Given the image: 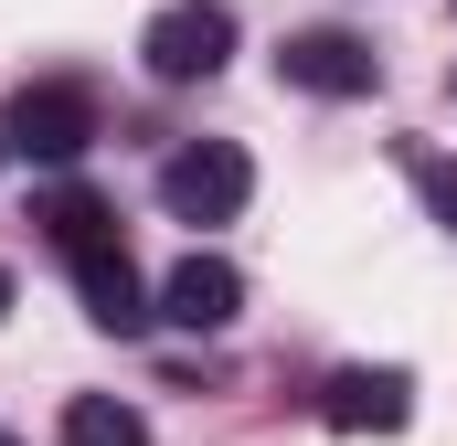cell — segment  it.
I'll use <instances>...</instances> for the list:
<instances>
[{
    "mask_svg": "<svg viewBox=\"0 0 457 446\" xmlns=\"http://www.w3.org/2000/svg\"><path fill=\"white\" fill-rule=\"evenodd\" d=\"M32 223H43V234H54V255L75 266V298H86V319H96V330L138 340L149 319H160V309H149V287H138V266H128V244H117V213L96 202V192H75V181H64V192H43V202H32Z\"/></svg>",
    "mask_w": 457,
    "mask_h": 446,
    "instance_id": "1",
    "label": "cell"
},
{
    "mask_svg": "<svg viewBox=\"0 0 457 446\" xmlns=\"http://www.w3.org/2000/svg\"><path fill=\"white\" fill-rule=\"evenodd\" d=\"M0 149H11V160H43V170L86 160V149H96V96H86L75 75H43V86H21V96L0 107Z\"/></svg>",
    "mask_w": 457,
    "mask_h": 446,
    "instance_id": "2",
    "label": "cell"
},
{
    "mask_svg": "<svg viewBox=\"0 0 457 446\" xmlns=\"http://www.w3.org/2000/svg\"><path fill=\"white\" fill-rule=\"evenodd\" d=\"M245 192H255V160H245L234 138H192V149L160 160V213L170 223H234Z\"/></svg>",
    "mask_w": 457,
    "mask_h": 446,
    "instance_id": "3",
    "label": "cell"
},
{
    "mask_svg": "<svg viewBox=\"0 0 457 446\" xmlns=\"http://www.w3.org/2000/svg\"><path fill=\"white\" fill-rule=\"evenodd\" d=\"M234 54V11L224 0H170L149 32H138V64L160 75V86H213Z\"/></svg>",
    "mask_w": 457,
    "mask_h": 446,
    "instance_id": "4",
    "label": "cell"
},
{
    "mask_svg": "<svg viewBox=\"0 0 457 446\" xmlns=\"http://www.w3.org/2000/svg\"><path fill=\"white\" fill-rule=\"evenodd\" d=\"M404 415H415V383L394 361H341L330 393H320V425L330 436H404Z\"/></svg>",
    "mask_w": 457,
    "mask_h": 446,
    "instance_id": "5",
    "label": "cell"
},
{
    "mask_svg": "<svg viewBox=\"0 0 457 446\" xmlns=\"http://www.w3.org/2000/svg\"><path fill=\"white\" fill-rule=\"evenodd\" d=\"M277 75H287L298 96H372V86H383L372 43H361V32H330V21H320V32H287V43H277Z\"/></svg>",
    "mask_w": 457,
    "mask_h": 446,
    "instance_id": "6",
    "label": "cell"
},
{
    "mask_svg": "<svg viewBox=\"0 0 457 446\" xmlns=\"http://www.w3.org/2000/svg\"><path fill=\"white\" fill-rule=\"evenodd\" d=\"M160 319H181V330H234L245 319V277H234L224 255H181L170 277H160Z\"/></svg>",
    "mask_w": 457,
    "mask_h": 446,
    "instance_id": "7",
    "label": "cell"
},
{
    "mask_svg": "<svg viewBox=\"0 0 457 446\" xmlns=\"http://www.w3.org/2000/svg\"><path fill=\"white\" fill-rule=\"evenodd\" d=\"M64 446H149V415L117 393H75L64 404Z\"/></svg>",
    "mask_w": 457,
    "mask_h": 446,
    "instance_id": "8",
    "label": "cell"
},
{
    "mask_svg": "<svg viewBox=\"0 0 457 446\" xmlns=\"http://www.w3.org/2000/svg\"><path fill=\"white\" fill-rule=\"evenodd\" d=\"M404 170H415V192H426V213H436V223L457 234V160H436V149H415Z\"/></svg>",
    "mask_w": 457,
    "mask_h": 446,
    "instance_id": "9",
    "label": "cell"
},
{
    "mask_svg": "<svg viewBox=\"0 0 457 446\" xmlns=\"http://www.w3.org/2000/svg\"><path fill=\"white\" fill-rule=\"evenodd\" d=\"M0 309H11V266H0Z\"/></svg>",
    "mask_w": 457,
    "mask_h": 446,
    "instance_id": "10",
    "label": "cell"
},
{
    "mask_svg": "<svg viewBox=\"0 0 457 446\" xmlns=\"http://www.w3.org/2000/svg\"><path fill=\"white\" fill-rule=\"evenodd\" d=\"M0 446H11V436H0Z\"/></svg>",
    "mask_w": 457,
    "mask_h": 446,
    "instance_id": "11",
    "label": "cell"
}]
</instances>
